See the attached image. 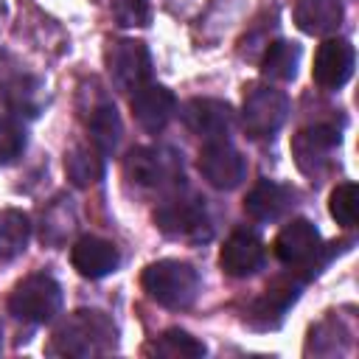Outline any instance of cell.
Instances as JSON below:
<instances>
[{"instance_id": "obj_16", "label": "cell", "mask_w": 359, "mask_h": 359, "mask_svg": "<svg viewBox=\"0 0 359 359\" xmlns=\"http://www.w3.org/2000/svg\"><path fill=\"white\" fill-rule=\"evenodd\" d=\"M292 202H294V191L289 185H280V182H272V180H261L247 194L244 210L255 222H275L292 208Z\"/></svg>"}, {"instance_id": "obj_27", "label": "cell", "mask_w": 359, "mask_h": 359, "mask_svg": "<svg viewBox=\"0 0 359 359\" xmlns=\"http://www.w3.org/2000/svg\"><path fill=\"white\" fill-rule=\"evenodd\" d=\"M0 337H3V334H0ZM0 342H3V339H0Z\"/></svg>"}, {"instance_id": "obj_1", "label": "cell", "mask_w": 359, "mask_h": 359, "mask_svg": "<svg viewBox=\"0 0 359 359\" xmlns=\"http://www.w3.org/2000/svg\"><path fill=\"white\" fill-rule=\"evenodd\" d=\"M118 345L115 323L104 311H73L50 337L48 353L53 356H104Z\"/></svg>"}, {"instance_id": "obj_20", "label": "cell", "mask_w": 359, "mask_h": 359, "mask_svg": "<svg viewBox=\"0 0 359 359\" xmlns=\"http://www.w3.org/2000/svg\"><path fill=\"white\" fill-rule=\"evenodd\" d=\"M143 353L146 356H160V359H199V356L208 353V348L196 337H191L188 331L168 328L154 342H149L143 348Z\"/></svg>"}, {"instance_id": "obj_6", "label": "cell", "mask_w": 359, "mask_h": 359, "mask_svg": "<svg viewBox=\"0 0 359 359\" xmlns=\"http://www.w3.org/2000/svg\"><path fill=\"white\" fill-rule=\"evenodd\" d=\"M154 224L160 233L168 238H182V241H205L210 238V219L196 196H174L165 199L154 210Z\"/></svg>"}, {"instance_id": "obj_7", "label": "cell", "mask_w": 359, "mask_h": 359, "mask_svg": "<svg viewBox=\"0 0 359 359\" xmlns=\"http://www.w3.org/2000/svg\"><path fill=\"white\" fill-rule=\"evenodd\" d=\"M107 70L121 93H135L151 79V53L140 39H118L107 48Z\"/></svg>"}, {"instance_id": "obj_10", "label": "cell", "mask_w": 359, "mask_h": 359, "mask_svg": "<svg viewBox=\"0 0 359 359\" xmlns=\"http://www.w3.org/2000/svg\"><path fill=\"white\" fill-rule=\"evenodd\" d=\"M320 252H323L320 230L309 219H292L275 236V255L289 266H311L314 264V272H320L317 269L323 264V261H317Z\"/></svg>"}, {"instance_id": "obj_26", "label": "cell", "mask_w": 359, "mask_h": 359, "mask_svg": "<svg viewBox=\"0 0 359 359\" xmlns=\"http://www.w3.org/2000/svg\"><path fill=\"white\" fill-rule=\"evenodd\" d=\"M3 11H6V8H3V3H0V17H3Z\"/></svg>"}, {"instance_id": "obj_8", "label": "cell", "mask_w": 359, "mask_h": 359, "mask_svg": "<svg viewBox=\"0 0 359 359\" xmlns=\"http://www.w3.org/2000/svg\"><path fill=\"white\" fill-rule=\"evenodd\" d=\"M199 174L219 191H233L247 177V160L227 140H205L196 160Z\"/></svg>"}, {"instance_id": "obj_2", "label": "cell", "mask_w": 359, "mask_h": 359, "mask_svg": "<svg viewBox=\"0 0 359 359\" xmlns=\"http://www.w3.org/2000/svg\"><path fill=\"white\" fill-rule=\"evenodd\" d=\"M140 286L154 303L165 309H188L199 294V275L185 261L163 258L143 269Z\"/></svg>"}, {"instance_id": "obj_22", "label": "cell", "mask_w": 359, "mask_h": 359, "mask_svg": "<svg viewBox=\"0 0 359 359\" xmlns=\"http://www.w3.org/2000/svg\"><path fill=\"white\" fill-rule=\"evenodd\" d=\"M300 62V48L294 42H272L261 59V73L272 81H292L297 73Z\"/></svg>"}, {"instance_id": "obj_9", "label": "cell", "mask_w": 359, "mask_h": 359, "mask_svg": "<svg viewBox=\"0 0 359 359\" xmlns=\"http://www.w3.org/2000/svg\"><path fill=\"white\" fill-rule=\"evenodd\" d=\"M337 146H339V132L334 126H325V123L303 126L292 137V157L306 177H317L331 163V154Z\"/></svg>"}, {"instance_id": "obj_25", "label": "cell", "mask_w": 359, "mask_h": 359, "mask_svg": "<svg viewBox=\"0 0 359 359\" xmlns=\"http://www.w3.org/2000/svg\"><path fill=\"white\" fill-rule=\"evenodd\" d=\"M25 149V132L17 123H0V165L17 160Z\"/></svg>"}, {"instance_id": "obj_4", "label": "cell", "mask_w": 359, "mask_h": 359, "mask_svg": "<svg viewBox=\"0 0 359 359\" xmlns=\"http://www.w3.org/2000/svg\"><path fill=\"white\" fill-rule=\"evenodd\" d=\"M289 115V98L286 93L269 87V84H250L244 90V104H241V121L244 132L255 140L272 137Z\"/></svg>"}, {"instance_id": "obj_12", "label": "cell", "mask_w": 359, "mask_h": 359, "mask_svg": "<svg viewBox=\"0 0 359 359\" xmlns=\"http://www.w3.org/2000/svg\"><path fill=\"white\" fill-rule=\"evenodd\" d=\"M180 115L185 126L205 140H224L233 129V107L219 98H191Z\"/></svg>"}, {"instance_id": "obj_3", "label": "cell", "mask_w": 359, "mask_h": 359, "mask_svg": "<svg viewBox=\"0 0 359 359\" xmlns=\"http://www.w3.org/2000/svg\"><path fill=\"white\" fill-rule=\"evenodd\" d=\"M62 309V286L50 275H28L8 294V311L25 323H48Z\"/></svg>"}, {"instance_id": "obj_19", "label": "cell", "mask_w": 359, "mask_h": 359, "mask_svg": "<svg viewBox=\"0 0 359 359\" xmlns=\"http://www.w3.org/2000/svg\"><path fill=\"white\" fill-rule=\"evenodd\" d=\"M65 174L76 188H90L104 177V154L95 146L79 143L65 154Z\"/></svg>"}, {"instance_id": "obj_23", "label": "cell", "mask_w": 359, "mask_h": 359, "mask_svg": "<svg viewBox=\"0 0 359 359\" xmlns=\"http://www.w3.org/2000/svg\"><path fill=\"white\" fill-rule=\"evenodd\" d=\"M328 210L331 216L337 219V224L342 227H353L356 224V216H359V191L353 182H342L331 191V199H328Z\"/></svg>"}, {"instance_id": "obj_21", "label": "cell", "mask_w": 359, "mask_h": 359, "mask_svg": "<svg viewBox=\"0 0 359 359\" xmlns=\"http://www.w3.org/2000/svg\"><path fill=\"white\" fill-rule=\"evenodd\" d=\"M31 238V222L22 210L6 208L0 210V261L17 258Z\"/></svg>"}, {"instance_id": "obj_5", "label": "cell", "mask_w": 359, "mask_h": 359, "mask_svg": "<svg viewBox=\"0 0 359 359\" xmlns=\"http://www.w3.org/2000/svg\"><path fill=\"white\" fill-rule=\"evenodd\" d=\"M123 174L137 188H165L182 180V160L171 149L137 146L123 157Z\"/></svg>"}, {"instance_id": "obj_24", "label": "cell", "mask_w": 359, "mask_h": 359, "mask_svg": "<svg viewBox=\"0 0 359 359\" xmlns=\"http://www.w3.org/2000/svg\"><path fill=\"white\" fill-rule=\"evenodd\" d=\"M112 17L123 28H146L151 22V3L149 0H109Z\"/></svg>"}, {"instance_id": "obj_18", "label": "cell", "mask_w": 359, "mask_h": 359, "mask_svg": "<svg viewBox=\"0 0 359 359\" xmlns=\"http://www.w3.org/2000/svg\"><path fill=\"white\" fill-rule=\"evenodd\" d=\"M87 132H90V140L93 146L101 151V154H112L121 143V135H123V126H121V118H118V109L109 104V101H101L90 109V118H87Z\"/></svg>"}, {"instance_id": "obj_13", "label": "cell", "mask_w": 359, "mask_h": 359, "mask_svg": "<svg viewBox=\"0 0 359 359\" xmlns=\"http://www.w3.org/2000/svg\"><path fill=\"white\" fill-rule=\"evenodd\" d=\"M129 107H132L135 121H137L146 132H160V129H165V123L171 121V115H174V109H177V98H174V93H171L168 87L149 81V84H143L140 90L132 93Z\"/></svg>"}, {"instance_id": "obj_11", "label": "cell", "mask_w": 359, "mask_h": 359, "mask_svg": "<svg viewBox=\"0 0 359 359\" xmlns=\"http://www.w3.org/2000/svg\"><path fill=\"white\" fill-rule=\"evenodd\" d=\"M353 62L356 53L348 39H325L314 53L311 76L323 90H339L353 76Z\"/></svg>"}, {"instance_id": "obj_14", "label": "cell", "mask_w": 359, "mask_h": 359, "mask_svg": "<svg viewBox=\"0 0 359 359\" xmlns=\"http://www.w3.org/2000/svg\"><path fill=\"white\" fill-rule=\"evenodd\" d=\"M264 258H266V252H264L261 238L255 233H247V230H236L219 252V264L230 278L255 275L264 266Z\"/></svg>"}, {"instance_id": "obj_17", "label": "cell", "mask_w": 359, "mask_h": 359, "mask_svg": "<svg viewBox=\"0 0 359 359\" xmlns=\"http://www.w3.org/2000/svg\"><path fill=\"white\" fill-rule=\"evenodd\" d=\"M342 3L339 0H300L294 6V22L303 34L325 36L342 25Z\"/></svg>"}, {"instance_id": "obj_15", "label": "cell", "mask_w": 359, "mask_h": 359, "mask_svg": "<svg viewBox=\"0 0 359 359\" xmlns=\"http://www.w3.org/2000/svg\"><path fill=\"white\" fill-rule=\"evenodd\" d=\"M70 261H73V269L84 278H104L109 272L118 269L121 264V255H118V247L107 238H98V236H84L73 244L70 250Z\"/></svg>"}]
</instances>
